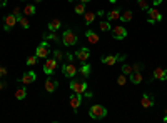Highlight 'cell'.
Instances as JSON below:
<instances>
[{"label":"cell","mask_w":167,"mask_h":123,"mask_svg":"<svg viewBox=\"0 0 167 123\" xmlns=\"http://www.w3.org/2000/svg\"><path fill=\"white\" fill-rule=\"evenodd\" d=\"M48 52H50V48H48V43H47V42H43V43H40V45L37 47L35 55H37L38 58H45V57L48 55Z\"/></svg>","instance_id":"cell-8"},{"label":"cell","mask_w":167,"mask_h":123,"mask_svg":"<svg viewBox=\"0 0 167 123\" xmlns=\"http://www.w3.org/2000/svg\"><path fill=\"white\" fill-rule=\"evenodd\" d=\"M18 13H20V8H18V7H17V8H15V10H13V15H17V17H18Z\"/></svg>","instance_id":"cell-36"},{"label":"cell","mask_w":167,"mask_h":123,"mask_svg":"<svg viewBox=\"0 0 167 123\" xmlns=\"http://www.w3.org/2000/svg\"><path fill=\"white\" fill-rule=\"evenodd\" d=\"M164 121H167V108H165V111H164Z\"/></svg>","instance_id":"cell-40"},{"label":"cell","mask_w":167,"mask_h":123,"mask_svg":"<svg viewBox=\"0 0 167 123\" xmlns=\"http://www.w3.org/2000/svg\"><path fill=\"white\" fill-rule=\"evenodd\" d=\"M89 113L94 120H100V118H104L107 115V110H105V106H102V105H92Z\"/></svg>","instance_id":"cell-1"},{"label":"cell","mask_w":167,"mask_h":123,"mask_svg":"<svg viewBox=\"0 0 167 123\" xmlns=\"http://www.w3.org/2000/svg\"><path fill=\"white\" fill-rule=\"evenodd\" d=\"M125 83H127V75H124V73H122V75H119V77H117V85L124 87Z\"/></svg>","instance_id":"cell-28"},{"label":"cell","mask_w":167,"mask_h":123,"mask_svg":"<svg viewBox=\"0 0 167 123\" xmlns=\"http://www.w3.org/2000/svg\"><path fill=\"white\" fill-rule=\"evenodd\" d=\"M5 3H7V0H0V8L5 7Z\"/></svg>","instance_id":"cell-37"},{"label":"cell","mask_w":167,"mask_h":123,"mask_svg":"<svg viewBox=\"0 0 167 123\" xmlns=\"http://www.w3.org/2000/svg\"><path fill=\"white\" fill-rule=\"evenodd\" d=\"M25 95H27V88L25 87H20V88H17V90H15V98H17V100H23Z\"/></svg>","instance_id":"cell-19"},{"label":"cell","mask_w":167,"mask_h":123,"mask_svg":"<svg viewBox=\"0 0 167 123\" xmlns=\"http://www.w3.org/2000/svg\"><path fill=\"white\" fill-rule=\"evenodd\" d=\"M2 87H5V83H0V88H2Z\"/></svg>","instance_id":"cell-43"},{"label":"cell","mask_w":167,"mask_h":123,"mask_svg":"<svg viewBox=\"0 0 167 123\" xmlns=\"http://www.w3.org/2000/svg\"><path fill=\"white\" fill-rule=\"evenodd\" d=\"M130 82L135 83V85L142 83V73H140V72H132V73H130Z\"/></svg>","instance_id":"cell-18"},{"label":"cell","mask_w":167,"mask_h":123,"mask_svg":"<svg viewBox=\"0 0 167 123\" xmlns=\"http://www.w3.org/2000/svg\"><path fill=\"white\" fill-rule=\"evenodd\" d=\"M117 57V62H124L125 60V55H122V53H119V55H115Z\"/></svg>","instance_id":"cell-35"},{"label":"cell","mask_w":167,"mask_h":123,"mask_svg":"<svg viewBox=\"0 0 167 123\" xmlns=\"http://www.w3.org/2000/svg\"><path fill=\"white\" fill-rule=\"evenodd\" d=\"M53 57H55V60L58 62V60H62V52L60 50H55L53 52Z\"/></svg>","instance_id":"cell-33"},{"label":"cell","mask_w":167,"mask_h":123,"mask_svg":"<svg viewBox=\"0 0 167 123\" xmlns=\"http://www.w3.org/2000/svg\"><path fill=\"white\" fill-rule=\"evenodd\" d=\"M18 23H20L22 28H28V27H30V23H28V18H27V17H18Z\"/></svg>","instance_id":"cell-26"},{"label":"cell","mask_w":167,"mask_h":123,"mask_svg":"<svg viewBox=\"0 0 167 123\" xmlns=\"http://www.w3.org/2000/svg\"><path fill=\"white\" fill-rule=\"evenodd\" d=\"M80 103H82V95L80 93H72L70 95V106L73 108V110H78Z\"/></svg>","instance_id":"cell-11"},{"label":"cell","mask_w":167,"mask_h":123,"mask_svg":"<svg viewBox=\"0 0 167 123\" xmlns=\"http://www.w3.org/2000/svg\"><path fill=\"white\" fill-rule=\"evenodd\" d=\"M70 90L73 93H80V95H84L87 90V83H84V82H72L70 83Z\"/></svg>","instance_id":"cell-5"},{"label":"cell","mask_w":167,"mask_h":123,"mask_svg":"<svg viewBox=\"0 0 167 123\" xmlns=\"http://www.w3.org/2000/svg\"><path fill=\"white\" fill-rule=\"evenodd\" d=\"M60 25H62V22L58 20V18H52V20L48 22V30H50V32H57L58 28H60Z\"/></svg>","instance_id":"cell-16"},{"label":"cell","mask_w":167,"mask_h":123,"mask_svg":"<svg viewBox=\"0 0 167 123\" xmlns=\"http://www.w3.org/2000/svg\"><path fill=\"white\" fill-rule=\"evenodd\" d=\"M140 105L144 108H150L154 106V98H152V95H149V93H144L140 98Z\"/></svg>","instance_id":"cell-12"},{"label":"cell","mask_w":167,"mask_h":123,"mask_svg":"<svg viewBox=\"0 0 167 123\" xmlns=\"http://www.w3.org/2000/svg\"><path fill=\"white\" fill-rule=\"evenodd\" d=\"M137 5H139L142 10H147V8H149V5H147V0H139V2H137Z\"/></svg>","instance_id":"cell-32"},{"label":"cell","mask_w":167,"mask_h":123,"mask_svg":"<svg viewBox=\"0 0 167 123\" xmlns=\"http://www.w3.org/2000/svg\"><path fill=\"white\" fill-rule=\"evenodd\" d=\"M22 2H25V0H22Z\"/></svg>","instance_id":"cell-46"},{"label":"cell","mask_w":167,"mask_h":123,"mask_svg":"<svg viewBox=\"0 0 167 123\" xmlns=\"http://www.w3.org/2000/svg\"><path fill=\"white\" fill-rule=\"evenodd\" d=\"M80 2H82V3H87V2H90V0H80Z\"/></svg>","instance_id":"cell-41"},{"label":"cell","mask_w":167,"mask_h":123,"mask_svg":"<svg viewBox=\"0 0 167 123\" xmlns=\"http://www.w3.org/2000/svg\"><path fill=\"white\" fill-rule=\"evenodd\" d=\"M147 13H149V18H147L149 23H155V22L162 20V13L157 10V8H147Z\"/></svg>","instance_id":"cell-4"},{"label":"cell","mask_w":167,"mask_h":123,"mask_svg":"<svg viewBox=\"0 0 167 123\" xmlns=\"http://www.w3.org/2000/svg\"><path fill=\"white\" fill-rule=\"evenodd\" d=\"M78 72H80L84 77H89V75H90V65H89V63L84 62V65L80 67V70H78Z\"/></svg>","instance_id":"cell-23"},{"label":"cell","mask_w":167,"mask_h":123,"mask_svg":"<svg viewBox=\"0 0 167 123\" xmlns=\"http://www.w3.org/2000/svg\"><path fill=\"white\" fill-rule=\"evenodd\" d=\"M84 18H85L87 25H90V23L94 22V18H95V13L94 12H85V13H84Z\"/></svg>","instance_id":"cell-24"},{"label":"cell","mask_w":167,"mask_h":123,"mask_svg":"<svg viewBox=\"0 0 167 123\" xmlns=\"http://www.w3.org/2000/svg\"><path fill=\"white\" fill-rule=\"evenodd\" d=\"M75 13H78V15H84V13H85V5H84L82 2L78 3V5H75Z\"/></svg>","instance_id":"cell-29"},{"label":"cell","mask_w":167,"mask_h":123,"mask_svg":"<svg viewBox=\"0 0 167 123\" xmlns=\"http://www.w3.org/2000/svg\"><path fill=\"white\" fill-rule=\"evenodd\" d=\"M23 13H25V17H30L35 13V5H25L23 7Z\"/></svg>","instance_id":"cell-25"},{"label":"cell","mask_w":167,"mask_h":123,"mask_svg":"<svg viewBox=\"0 0 167 123\" xmlns=\"http://www.w3.org/2000/svg\"><path fill=\"white\" fill-rule=\"evenodd\" d=\"M132 68H134V72H140L144 68V65L142 63H135V65H132Z\"/></svg>","instance_id":"cell-34"},{"label":"cell","mask_w":167,"mask_h":123,"mask_svg":"<svg viewBox=\"0 0 167 123\" xmlns=\"http://www.w3.org/2000/svg\"><path fill=\"white\" fill-rule=\"evenodd\" d=\"M18 22V17L17 15H7L5 18H3V25H5V32H10L12 30V27L15 25V23Z\"/></svg>","instance_id":"cell-6"},{"label":"cell","mask_w":167,"mask_h":123,"mask_svg":"<svg viewBox=\"0 0 167 123\" xmlns=\"http://www.w3.org/2000/svg\"><path fill=\"white\" fill-rule=\"evenodd\" d=\"M5 73H7L5 68H0V77H2V75H5Z\"/></svg>","instance_id":"cell-38"},{"label":"cell","mask_w":167,"mask_h":123,"mask_svg":"<svg viewBox=\"0 0 167 123\" xmlns=\"http://www.w3.org/2000/svg\"><path fill=\"white\" fill-rule=\"evenodd\" d=\"M109 2H110V3H115V2H117V0H109Z\"/></svg>","instance_id":"cell-42"},{"label":"cell","mask_w":167,"mask_h":123,"mask_svg":"<svg viewBox=\"0 0 167 123\" xmlns=\"http://www.w3.org/2000/svg\"><path fill=\"white\" fill-rule=\"evenodd\" d=\"M85 38H87V40H89L90 43H97V42H99V35H97L94 30L85 32Z\"/></svg>","instance_id":"cell-17"},{"label":"cell","mask_w":167,"mask_h":123,"mask_svg":"<svg viewBox=\"0 0 167 123\" xmlns=\"http://www.w3.org/2000/svg\"><path fill=\"white\" fill-rule=\"evenodd\" d=\"M35 73H33V72H25V73H23V75L20 77V82L23 83V85H30V83H33V82H35Z\"/></svg>","instance_id":"cell-10"},{"label":"cell","mask_w":167,"mask_h":123,"mask_svg":"<svg viewBox=\"0 0 167 123\" xmlns=\"http://www.w3.org/2000/svg\"><path fill=\"white\" fill-rule=\"evenodd\" d=\"M62 72H63V75H65L67 78H73L75 73H77V68H75L73 63H67V65L62 67Z\"/></svg>","instance_id":"cell-9"},{"label":"cell","mask_w":167,"mask_h":123,"mask_svg":"<svg viewBox=\"0 0 167 123\" xmlns=\"http://www.w3.org/2000/svg\"><path fill=\"white\" fill-rule=\"evenodd\" d=\"M112 37L115 38V40H122V38H125L127 37V30L122 25H119V27H114L112 28Z\"/></svg>","instance_id":"cell-7"},{"label":"cell","mask_w":167,"mask_h":123,"mask_svg":"<svg viewBox=\"0 0 167 123\" xmlns=\"http://www.w3.org/2000/svg\"><path fill=\"white\" fill-rule=\"evenodd\" d=\"M57 85H58L57 80H52V78H48V80H45V83H43V88H45V92L52 93V92H55Z\"/></svg>","instance_id":"cell-13"},{"label":"cell","mask_w":167,"mask_h":123,"mask_svg":"<svg viewBox=\"0 0 167 123\" xmlns=\"http://www.w3.org/2000/svg\"><path fill=\"white\" fill-rule=\"evenodd\" d=\"M102 63H105V65H115V63H117V57L115 55H112V57H104V58H102Z\"/></svg>","instance_id":"cell-22"},{"label":"cell","mask_w":167,"mask_h":123,"mask_svg":"<svg viewBox=\"0 0 167 123\" xmlns=\"http://www.w3.org/2000/svg\"><path fill=\"white\" fill-rule=\"evenodd\" d=\"M107 17H109V20H119L120 18V10L119 8H114V10H110L107 13Z\"/></svg>","instance_id":"cell-21"},{"label":"cell","mask_w":167,"mask_h":123,"mask_svg":"<svg viewBox=\"0 0 167 123\" xmlns=\"http://www.w3.org/2000/svg\"><path fill=\"white\" fill-rule=\"evenodd\" d=\"M99 27H100V30H104V32H109V30H110V22H107V20H102Z\"/></svg>","instance_id":"cell-30"},{"label":"cell","mask_w":167,"mask_h":123,"mask_svg":"<svg viewBox=\"0 0 167 123\" xmlns=\"http://www.w3.org/2000/svg\"><path fill=\"white\" fill-rule=\"evenodd\" d=\"M120 72L124 73V75H130V73L134 72V68H132V65H125V63H124V65H122V70H120Z\"/></svg>","instance_id":"cell-27"},{"label":"cell","mask_w":167,"mask_h":123,"mask_svg":"<svg viewBox=\"0 0 167 123\" xmlns=\"http://www.w3.org/2000/svg\"><path fill=\"white\" fill-rule=\"evenodd\" d=\"M89 57H90V52H89V48H80V50L77 52V58H78V60H80L82 63L89 60Z\"/></svg>","instance_id":"cell-15"},{"label":"cell","mask_w":167,"mask_h":123,"mask_svg":"<svg viewBox=\"0 0 167 123\" xmlns=\"http://www.w3.org/2000/svg\"><path fill=\"white\" fill-rule=\"evenodd\" d=\"M160 2H162V0H152V3H154V5H159Z\"/></svg>","instance_id":"cell-39"},{"label":"cell","mask_w":167,"mask_h":123,"mask_svg":"<svg viewBox=\"0 0 167 123\" xmlns=\"http://www.w3.org/2000/svg\"><path fill=\"white\" fill-rule=\"evenodd\" d=\"M119 20H122V22H130V20H132V10L120 12V18H119Z\"/></svg>","instance_id":"cell-20"},{"label":"cell","mask_w":167,"mask_h":123,"mask_svg":"<svg viewBox=\"0 0 167 123\" xmlns=\"http://www.w3.org/2000/svg\"><path fill=\"white\" fill-rule=\"evenodd\" d=\"M55 70H57V60L55 58H48V60H45V63H43V73L52 75Z\"/></svg>","instance_id":"cell-3"},{"label":"cell","mask_w":167,"mask_h":123,"mask_svg":"<svg viewBox=\"0 0 167 123\" xmlns=\"http://www.w3.org/2000/svg\"><path fill=\"white\" fill-rule=\"evenodd\" d=\"M154 78L155 80H167V70L165 68H155L154 70Z\"/></svg>","instance_id":"cell-14"},{"label":"cell","mask_w":167,"mask_h":123,"mask_svg":"<svg viewBox=\"0 0 167 123\" xmlns=\"http://www.w3.org/2000/svg\"><path fill=\"white\" fill-rule=\"evenodd\" d=\"M37 58H38L37 55H35V57H28V58H27V65H28V67L35 65V63H37Z\"/></svg>","instance_id":"cell-31"},{"label":"cell","mask_w":167,"mask_h":123,"mask_svg":"<svg viewBox=\"0 0 167 123\" xmlns=\"http://www.w3.org/2000/svg\"><path fill=\"white\" fill-rule=\"evenodd\" d=\"M35 2H42V0H35Z\"/></svg>","instance_id":"cell-44"},{"label":"cell","mask_w":167,"mask_h":123,"mask_svg":"<svg viewBox=\"0 0 167 123\" xmlns=\"http://www.w3.org/2000/svg\"><path fill=\"white\" fill-rule=\"evenodd\" d=\"M62 42H63V45H67V47L75 45V43H77V35H75V32H72V30L63 32V35H62Z\"/></svg>","instance_id":"cell-2"},{"label":"cell","mask_w":167,"mask_h":123,"mask_svg":"<svg viewBox=\"0 0 167 123\" xmlns=\"http://www.w3.org/2000/svg\"><path fill=\"white\" fill-rule=\"evenodd\" d=\"M68 2H72V0H68Z\"/></svg>","instance_id":"cell-45"}]
</instances>
